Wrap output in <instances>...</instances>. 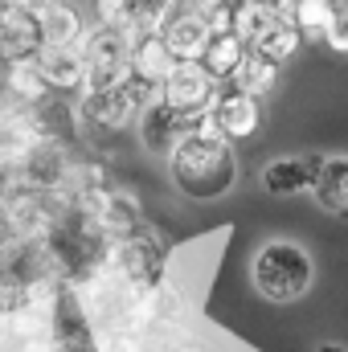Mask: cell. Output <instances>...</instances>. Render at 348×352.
Returning a JSON list of instances; mask_svg holds the SVG:
<instances>
[{
    "mask_svg": "<svg viewBox=\"0 0 348 352\" xmlns=\"http://www.w3.org/2000/svg\"><path fill=\"white\" fill-rule=\"evenodd\" d=\"M173 184L193 197V201H217L234 188L238 180V156H234V144L221 140V135H201V131H188L176 152L164 160Z\"/></svg>",
    "mask_w": 348,
    "mask_h": 352,
    "instance_id": "obj_1",
    "label": "cell"
},
{
    "mask_svg": "<svg viewBox=\"0 0 348 352\" xmlns=\"http://www.w3.org/2000/svg\"><path fill=\"white\" fill-rule=\"evenodd\" d=\"M250 283L266 303H295L312 291L316 283V263L312 254L291 242V238H270L262 242L254 263H250Z\"/></svg>",
    "mask_w": 348,
    "mask_h": 352,
    "instance_id": "obj_2",
    "label": "cell"
},
{
    "mask_svg": "<svg viewBox=\"0 0 348 352\" xmlns=\"http://www.w3.org/2000/svg\"><path fill=\"white\" fill-rule=\"evenodd\" d=\"M83 54H87L83 94H98V90H111L123 78H131V29L94 25L83 37Z\"/></svg>",
    "mask_w": 348,
    "mask_h": 352,
    "instance_id": "obj_3",
    "label": "cell"
},
{
    "mask_svg": "<svg viewBox=\"0 0 348 352\" xmlns=\"http://www.w3.org/2000/svg\"><path fill=\"white\" fill-rule=\"evenodd\" d=\"M217 78L197 62V58H180L173 70H168V78L160 82V98L176 107L180 115H201V111H209L213 107V98H217Z\"/></svg>",
    "mask_w": 348,
    "mask_h": 352,
    "instance_id": "obj_4",
    "label": "cell"
},
{
    "mask_svg": "<svg viewBox=\"0 0 348 352\" xmlns=\"http://www.w3.org/2000/svg\"><path fill=\"white\" fill-rule=\"evenodd\" d=\"M156 33L168 41V50H173L176 58H201V50H205V41H209L213 29H209L205 8L197 0H173L164 8V16H160Z\"/></svg>",
    "mask_w": 348,
    "mask_h": 352,
    "instance_id": "obj_5",
    "label": "cell"
},
{
    "mask_svg": "<svg viewBox=\"0 0 348 352\" xmlns=\"http://www.w3.org/2000/svg\"><path fill=\"white\" fill-rule=\"evenodd\" d=\"M209 111H213V119H217V127H221V135L230 144L259 135V127H262V98L259 94H246V90L234 87V82H221L217 87V98H213Z\"/></svg>",
    "mask_w": 348,
    "mask_h": 352,
    "instance_id": "obj_6",
    "label": "cell"
},
{
    "mask_svg": "<svg viewBox=\"0 0 348 352\" xmlns=\"http://www.w3.org/2000/svg\"><path fill=\"white\" fill-rule=\"evenodd\" d=\"M135 127H140L144 148H148L152 156L168 160V156L176 152V144L193 131V115H180V111L168 107L164 98H156V102H148V107H144V115L135 119Z\"/></svg>",
    "mask_w": 348,
    "mask_h": 352,
    "instance_id": "obj_7",
    "label": "cell"
},
{
    "mask_svg": "<svg viewBox=\"0 0 348 352\" xmlns=\"http://www.w3.org/2000/svg\"><path fill=\"white\" fill-rule=\"evenodd\" d=\"M320 164H324V156H316V152H307V156H279V160H270L262 168L259 180L270 197H299V192H312Z\"/></svg>",
    "mask_w": 348,
    "mask_h": 352,
    "instance_id": "obj_8",
    "label": "cell"
},
{
    "mask_svg": "<svg viewBox=\"0 0 348 352\" xmlns=\"http://www.w3.org/2000/svg\"><path fill=\"white\" fill-rule=\"evenodd\" d=\"M41 12L29 8H0V58H33L41 50Z\"/></svg>",
    "mask_w": 348,
    "mask_h": 352,
    "instance_id": "obj_9",
    "label": "cell"
},
{
    "mask_svg": "<svg viewBox=\"0 0 348 352\" xmlns=\"http://www.w3.org/2000/svg\"><path fill=\"white\" fill-rule=\"evenodd\" d=\"M33 58H37L45 82L54 90H83V78H87V54H83V45H41Z\"/></svg>",
    "mask_w": 348,
    "mask_h": 352,
    "instance_id": "obj_10",
    "label": "cell"
},
{
    "mask_svg": "<svg viewBox=\"0 0 348 352\" xmlns=\"http://www.w3.org/2000/svg\"><path fill=\"white\" fill-rule=\"evenodd\" d=\"M176 62H180V58L168 50V41H164L156 29H152V33H131V74H135V78L160 87Z\"/></svg>",
    "mask_w": 348,
    "mask_h": 352,
    "instance_id": "obj_11",
    "label": "cell"
},
{
    "mask_svg": "<svg viewBox=\"0 0 348 352\" xmlns=\"http://www.w3.org/2000/svg\"><path fill=\"white\" fill-rule=\"evenodd\" d=\"M4 94L17 102V107H41L45 98H50V82H45V74H41V66H37V58H12L8 66H4Z\"/></svg>",
    "mask_w": 348,
    "mask_h": 352,
    "instance_id": "obj_12",
    "label": "cell"
},
{
    "mask_svg": "<svg viewBox=\"0 0 348 352\" xmlns=\"http://www.w3.org/2000/svg\"><path fill=\"white\" fill-rule=\"evenodd\" d=\"M246 50H250V41H246V37H238L234 29H221V33H209V41H205V50H201V58H197V62H201L217 82H230V78L238 74V66H242Z\"/></svg>",
    "mask_w": 348,
    "mask_h": 352,
    "instance_id": "obj_13",
    "label": "cell"
},
{
    "mask_svg": "<svg viewBox=\"0 0 348 352\" xmlns=\"http://www.w3.org/2000/svg\"><path fill=\"white\" fill-rule=\"evenodd\" d=\"M87 33L90 29L74 0H50L41 8V41L45 45H83Z\"/></svg>",
    "mask_w": 348,
    "mask_h": 352,
    "instance_id": "obj_14",
    "label": "cell"
},
{
    "mask_svg": "<svg viewBox=\"0 0 348 352\" xmlns=\"http://www.w3.org/2000/svg\"><path fill=\"white\" fill-rule=\"evenodd\" d=\"M312 197L324 213L348 217V156H324L316 184H312Z\"/></svg>",
    "mask_w": 348,
    "mask_h": 352,
    "instance_id": "obj_15",
    "label": "cell"
},
{
    "mask_svg": "<svg viewBox=\"0 0 348 352\" xmlns=\"http://www.w3.org/2000/svg\"><path fill=\"white\" fill-rule=\"evenodd\" d=\"M283 16L295 21V29L303 33V41H324L332 16H336V0H274Z\"/></svg>",
    "mask_w": 348,
    "mask_h": 352,
    "instance_id": "obj_16",
    "label": "cell"
},
{
    "mask_svg": "<svg viewBox=\"0 0 348 352\" xmlns=\"http://www.w3.org/2000/svg\"><path fill=\"white\" fill-rule=\"evenodd\" d=\"M279 74H283V62H274V58H266L259 54L254 45L246 50V58H242V66H238V74L230 78L234 87H242L246 94H270V90L279 87Z\"/></svg>",
    "mask_w": 348,
    "mask_h": 352,
    "instance_id": "obj_17",
    "label": "cell"
},
{
    "mask_svg": "<svg viewBox=\"0 0 348 352\" xmlns=\"http://www.w3.org/2000/svg\"><path fill=\"white\" fill-rule=\"evenodd\" d=\"M299 45H303V33H299V29H295V21H291V16H283V12L266 25V33L254 41V50L266 54V58H274V62L295 58V54H299Z\"/></svg>",
    "mask_w": 348,
    "mask_h": 352,
    "instance_id": "obj_18",
    "label": "cell"
},
{
    "mask_svg": "<svg viewBox=\"0 0 348 352\" xmlns=\"http://www.w3.org/2000/svg\"><path fill=\"white\" fill-rule=\"evenodd\" d=\"M279 16V4L274 0H234V33L246 37L250 45L266 33V25Z\"/></svg>",
    "mask_w": 348,
    "mask_h": 352,
    "instance_id": "obj_19",
    "label": "cell"
},
{
    "mask_svg": "<svg viewBox=\"0 0 348 352\" xmlns=\"http://www.w3.org/2000/svg\"><path fill=\"white\" fill-rule=\"evenodd\" d=\"M90 12L98 25H111V29L135 25V0H90Z\"/></svg>",
    "mask_w": 348,
    "mask_h": 352,
    "instance_id": "obj_20",
    "label": "cell"
},
{
    "mask_svg": "<svg viewBox=\"0 0 348 352\" xmlns=\"http://www.w3.org/2000/svg\"><path fill=\"white\" fill-rule=\"evenodd\" d=\"M324 45H328L332 54H348V8H336L332 25H328V33H324Z\"/></svg>",
    "mask_w": 348,
    "mask_h": 352,
    "instance_id": "obj_21",
    "label": "cell"
},
{
    "mask_svg": "<svg viewBox=\"0 0 348 352\" xmlns=\"http://www.w3.org/2000/svg\"><path fill=\"white\" fill-rule=\"evenodd\" d=\"M316 352H348V349H340V344H320Z\"/></svg>",
    "mask_w": 348,
    "mask_h": 352,
    "instance_id": "obj_22",
    "label": "cell"
},
{
    "mask_svg": "<svg viewBox=\"0 0 348 352\" xmlns=\"http://www.w3.org/2000/svg\"><path fill=\"white\" fill-rule=\"evenodd\" d=\"M4 66H8V62H4V58H0V87H4Z\"/></svg>",
    "mask_w": 348,
    "mask_h": 352,
    "instance_id": "obj_23",
    "label": "cell"
},
{
    "mask_svg": "<svg viewBox=\"0 0 348 352\" xmlns=\"http://www.w3.org/2000/svg\"><path fill=\"white\" fill-rule=\"evenodd\" d=\"M201 4H234V0H201Z\"/></svg>",
    "mask_w": 348,
    "mask_h": 352,
    "instance_id": "obj_24",
    "label": "cell"
},
{
    "mask_svg": "<svg viewBox=\"0 0 348 352\" xmlns=\"http://www.w3.org/2000/svg\"><path fill=\"white\" fill-rule=\"evenodd\" d=\"M336 4H340V8H348V0H336Z\"/></svg>",
    "mask_w": 348,
    "mask_h": 352,
    "instance_id": "obj_25",
    "label": "cell"
}]
</instances>
